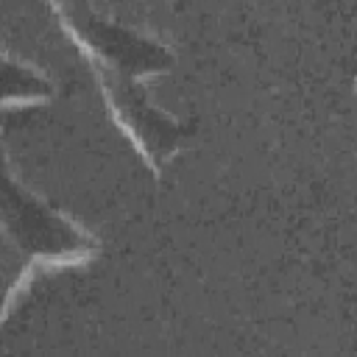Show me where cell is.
Segmentation results:
<instances>
[{
    "mask_svg": "<svg viewBox=\"0 0 357 357\" xmlns=\"http://www.w3.org/2000/svg\"><path fill=\"white\" fill-rule=\"evenodd\" d=\"M0 229L11 234L20 248L36 257H70L86 245V237L61 215L50 212L28 195L8 173L0 151Z\"/></svg>",
    "mask_w": 357,
    "mask_h": 357,
    "instance_id": "7a4b0ae2",
    "label": "cell"
},
{
    "mask_svg": "<svg viewBox=\"0 0 357 357\" xmlns=\"http://www.w3.org/2000/svg\"><path fill=\"white\" fill-rule=\"evenodd\" d=\"M56 11L61 14L64 28L89 53L98 75L137 81L156 70H167L173 61L159 42L145 39L128 28L112 25L86 6H56Z\"/></svg>",
    "mask_w": 357,
    "mask_h": 357,
    "instance_id": "6da1fadb",
    "label": "cell"
},
{
    "mask_svg": "<svg viewBox=\"0 0 357 357\" xmlns=\"http://www.w3.org/2000/svg\"><path fill=\"white\" fill-rule=\"evenodd\" d=\"M50 92V84L36 75L28 67H20L14 61L0 59V103L6 100H28V98H42Z\"/></svg>",
    "mask_w": 357,
    "mask_h": 357,
    "instance_id": "3957f363",
    "label": "cell"
},
{
    "mask_svg": "<svg viewBox=\"0 0 357 357\" xmlns=\"http://www.w3.org/2000/svg\"><path fill=\"white\" fill-rule=\"evenodd\" d=\"M0 307H3V284H0Z\"/></svg>",
    "mask_w": 357,
    "mask_h": 357,
    "instance_id": "277c9868",
    "label": "cell"
}]
</instances>
